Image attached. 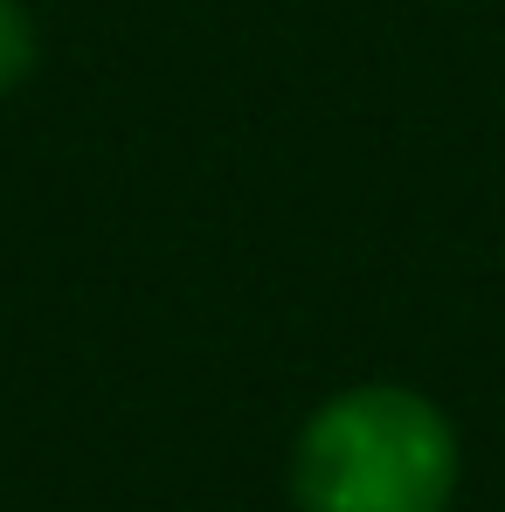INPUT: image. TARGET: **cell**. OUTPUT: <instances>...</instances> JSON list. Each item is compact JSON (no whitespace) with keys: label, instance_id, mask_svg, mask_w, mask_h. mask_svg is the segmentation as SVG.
<instances>
[{"label":"cell","instance_id":"6da1fadb","mask_svg":"<svg viewBox=\"0 0 505 512\" xmlns=\"http://www.w3.org/2000/svg\"><path fill=\"white\" fill-rule=\"evenodd\" d=\"M291 499L298 512H450L457 429L402 381L346 388L291 443Z\"/></svg>","mask_w":505,"mask_h":512},{"label":"cell","instance_id":"7a4b0ae2","mask_svg":"<svg viewBox=\"0 0 505 512\" xmlns=\"http://www.w3.org/2000/svg\"><path fill=\"white\" fill-rule=\"evenodd\" d=\"M35 56H42V35L28 21V7L21 0H0V97L35 77Z\"/></svg>","mask_w":505,"mask_h":512}]
</instances>
